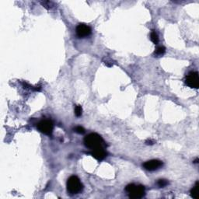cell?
I'll return each mask as SVG.
<instances>
[{"label": "cell", "mask_w": 199, "mask_h": 199, "mask_svg": "<svg viewBox=\"0 0 199 199\" xmlns=\"http://www.w3.org/2000/svg\"><path fill=\"white\" fill-rule=\"evenodd\" d=\"M76 34L80 38H84V37H88L92 33V29L90 27H89L85 23H79L76 27Z\"/></svg>", "instance_id": "obj_6"}, {"label": "cell", "mask_w": 199, "mask_h": 199, "mask_svg": "<svg viewBox=\"0 0 199 199\" xmlns=\"http://www.w3.org/2000/svg\"><path fill=\"white\" fill-rule=\"evenodd\" d=\"M191 196L193 198L198 199L199 198V182L197 181L195 187L191 190Z\"/></svg>", "instance_id": "obj_9"}, {"label": "cell", "mask_w": 199, "mask_h": 199, "mask_svg": "<svg viewBox=\"0 0 199 199\" xmlns=\"http://www.w3.org/2000/svg\"><path fill=\"white\" fill-rule=\"evenodd\" d=\"M198 161H199V160L197 158L196 160H195V161H194V163H198Z\"/></svg>", "instance_id": "obj_17"}, {"label": "cell", "mask_w": 199, "mask_h": 199, "mask_svg": "<svg viewBox=\"0 0 199 199\" xmlns=\"http://www.w3.org/2000/svg\"><path fill=\"white\" fill-rule=\"evenodd\" d=\"M92 156L97 160H102L107 156V152L105 148H99L92 150Z\"/></svg>", "instance_id": "obj_8"}, {"label": "cell", "mask_w": 199, "mask_h": 199, "mask_svg": "<svg viewBox=\"0 0 199 199\" xmlns=\"http://www.w3.org/2000/svg\"><path fill=\"white\" fill-rule=\"evenodd\" d=\"M125 191L128 192L129 198L133 199L142 198L145 195V187L142 185H136L130 184L125 187Z\"/></svg>", "instance_id": "obj_3"}, {"label": "cell", "mask_w": 199, "mask_h": 199, "mask_svg": "<svg viewBox=\"0 0 199 199\" xmlns=\"http://www.w3.org/2000/svg\"><path fill=\"white\" fill-rule=\"evenodd\" d=\"M154 143H155V142H154V141H152V139H147L146 141V145H148V146H152V145H153Z\"/></svg>", "instance_id": "obj_16"}, {"label": "cell", "mask_w": 199, "mask_h": 199, "mask_svg": "<svg viewBox=\"0 0 199 199\" xmlns=\"http://www.w3.org/2000/svg\"><path fill=\"white\" fill-rule=\"evenodd\" d=\"M82 113V108L80 105H77L75 107V114L76 117H80Z\"/></svg>", "instance_id": "obj_13"}, {"label": "cell", "mask_w": 199, "mask_h": 199, "mask_svg": "<svg viewBox=\"0 0 199 199\" xmlns=\"http://www.w3.org/2000/svg\"><path fill=\"white\" fill-rule=\"evenodd\" d=\"M163 165L162 161L158 160H149L143 164V167L149 171H154L161 168Z\"/></svg>", "instance_id": "obj_7"}, {"label": "cell", "mask_w": 199, "mask_h": 199, "mask_svg": "<svg viewBox=\"0 0 199 199\" xmlns=\"http://www.w3.org/2000/svg\"><path fill=\"white\" fill-rule=\"evenodd\" d=\"M37 128L42 133L45 134L47 136H51L53 131L54 125L52 121L50 120H43L38 123Z\"/></svg>", "instance_id": "obj_4"}, {"label": "cell", "mask_w": 199, "mask_h": 199, "mask_svg": "<svg viewBox=\"0 0 199 199\" xmlns=\"http://www.w3.org/2000/svg\"><path fill=\"white\" fill-rule=\"evenodd\" d=\"M83 186L79 178L76 176H71L67 181V191L71 195H76L82 191Z\"/></svg>", "instance_id": "obj_2"}, {"label": "cell", "mask_w": 199, "mask_h": 199, "mask_svg": "<svg viewBox=\"0 0 199 199\" xmlns=\"http://www.w3.org/2000/svg\"><path fill=\"white\" fill-rule=\"evenodd\" d=\"M168 184L169 182L167 181V180H165V179H160V180L158 181V182H157V184H158V186L160 187H166Z\"/></svg>", "instance_id": "obj_14"}, {"label": "cell", "mask_w": 199, "mask_h": 199, "mask_svg": "<svg viewBox=\"0 0 199 199\" xmlns=\"http://www.w3.org/2000/svg\"><path fill=\"white\" fill-rule=\"evenodd\" d=\"M150 39L155 44H157L159 42V37L156 31H152L151 34H150Z\"/></svg>", "instance_id": "obj_12"}, {"label": "cell", "mask_w": 199, "mask_h": 199, "mask_svg": "<svg viewBox=\"0 0 199 199\" xmlns=\"http://www.w3.org/2000/svg\"><path fill=\"white\" fill-rule=\"evenodd\" d=\"M166 52V48L163 46H160V47H156V49L155 50V52H154V55L156 56H162Z\"/></svg>", "instance_id": "obj_11"}, {"label": "cell", "mask_w": 199, "mask_h": 199, "mask_svg": "<svg viewBox=\"0 0 199 199\" xmlns=\"http://www.w3.org/2000/svg\"><path fill=\"white\" fill-rule=\"evenodd\" d=\"M40 3L41 4V6H44L47 9H52L56 6L55 3L51 2V1H41V2H40Z\"/></svg>", "instance_id": "obj_10"}, {"label": "cell", "mask_w": 199, "mask_h": 199, "mask_svg": "<svg viewBox=\"0 0 199 199\" xmlns=\"http://www.w3.org/2000/svg\"><path fill=\"white\" fill-rule=\"evenodd\" d=\"M74 130L78 134H83L85 132V129L82 127H81V126H77Z\"/></svg>", "instance_id": "obj_15"}, {"label": "cell", "mask_w": 199, "mask_h": 199, "mask_svg": "<svg viewBox=\"0 0 199 199\" xmlns=\"http://www.w3.org/2000/svg\"><path fill=\"white\" fill-rule=\"evenodd\" d=\"M84 145L88 149L93 150L99 148H105L106 144L100 135L90 133L84 138Z\"/></svg>", "instance_id": "obj_1"}, {"label": "cell", "mask_w": 199, "mask_h": 199, "mask_svg": "<svg viewBox=\"0 0 199 199\" xmlns=\"http://www.w3.org/2000/svg\"><path fill=\"white\" fill-rule=\"evenodd\" d=\"M185 83L189 87L198 89L199 87V76L198 72H191L186 76Z\"/></svg>", "instance_id": "obj_5"}]
</instances>
